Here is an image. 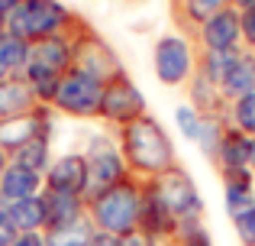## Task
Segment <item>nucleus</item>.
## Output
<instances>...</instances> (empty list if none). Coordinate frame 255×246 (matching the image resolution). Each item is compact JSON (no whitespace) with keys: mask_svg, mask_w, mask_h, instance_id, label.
<instances>
[{"mask_svg":"<svg viewBox=\"0 0 255 246\" xmlns=\"http://www.w3.org/2000/svg\"><path fill=\"white\" fill-rule=\"evenodd\" d=\"M45 246H87L94 237V224L91 217L78 224H68V227H58V230H45Z\"/></svg>","mask_w":255,"mask_h":246,"instance_id":"obj_27","label":"nucleus"},{"mask_svg":"<svg viewBox=\"0 0 255 246\" xmlns=\"http://www.w3.org/2000/svg\"><path fill=\"white\" fill-rule=\"evenodd\" d=\"M71 68L87 75V78H94V81H100V84H107L110 78L123 75V65H120L117 52H113L110 45H107V39L97 36L87 23L81 26V32L71 39Z\"/></svg>","mask_w":255,"mask_h":246,"instance_id":"obj_7","label":"nucleus"},{"mask_svg":"<svg viewBox=\"0 0 255 246\" xmlns=\"http://www.w3.org/2000/svg\"><path fill=\"white\" fill-rule=\"evenodd\" d=\"M71 39L75 36H49V39H39V42L29 45L23 78L29 81L36 101L45 104V107H52L58 81L71 71Z\"/></svg>","mask_w":255,"mask_h":246,"instance_id":"obj_3","label":"nucleus"},{"mask_svg":"<svg viewBox=\"0 0 255 246\" xmlns=\"http://www.w3.org/2000/svg\"><path fill=\"white\" fill-rule=\"evenodd\" d=\"M243 52H204V49H200L197 52V78H204V81H210V84H217V88H220L223 75L230 71V65L236 62Z\"/></svg>","mask_w":255,"mask_h":246,"instance_id":"obj_24","label":"nucleus"},{"mask_svg":"<svg viewBox=\"0 0 255 246\" xmlns=\"http://www.w3.org/2000/svg\"><path fill=\"white\" fill-rule=\"evenodd\" d=\"M13 246H45V237L42 234H19Z\"/></svg>","mask_w":255,"mask_h":246,"instance_id":"obj_36","label":"nucleus"},{"mask_svg":"<svg viewBox=\"0 0 255 246\" xmlns=\"http://www.w3.org/2000/svg\"><path fill=\"white\" fill-rule=\"evenodd\" d=\"M223 208L230 217L243 214V211L255 208V175L243 172V175L223 178Z\"/></svg>","mask_w":255,"mask_h":246,"instance_id":"obj_21","label":"nucleus"},{"mask_svg":"<svg viewBox=\"0 0 255 246\" xmlns=\"http://www.w3.org/2000/svg\"><path fill=\"white\" fill-rule=\"evenodd\" d=\"M16 227H13V224H0V246H13L16 243Z\"/></svg>","mask_w":255,"mask_h":246,"instance_id":"obj_35","label":"nucleus"},{"mask_svg":"<svg viewBox=\"0 0 255 246\" xmlns=\"http://www.w3.org/2000/svg\"><path fill=\"white\" fill-rule=\"evenodd\" d=\"M100 97H104V84L71 68L58 81L52 110H62L65 117H75V120H100Z\"/></svg>","mask_w":255,"mask_h":246,"instance_id":"obj_9","label":"nucleus"},{"mask_svg":"<svg viewBox=\"0 0 255 246\" xmlns=\"http://www.w3.org/2000/svg\"><path fill=\"white\" fill-rule=\"evenodd\" d=\"M230 6H233V0H181L174 6V16H178V23L187 32H197L207 19H213L217 13L230 10Z\"/></svg>","mask_w":255,"mask_h":246,"instance_id":"obj_22","label":"nucleus"},{"mask_svg":"<svg viewBox=\"0 0 255 246\" xmlns=\"http://www.w3.org/2000/svg\"><path fill=\"white\" fill-rule=\"evenodd\" d=\"M36 107H39V101H36V94H32L29 81L23 75H10V78L0 81V120L29 114Z\"/></svg>","mask_w":255,"mask_h":246,"instance_id":"obj_18","label":"nucleus"},{"mask_svg":"<svg viewBox=\"0 0 255 246\" xmlns=\"http://www.w3.org/2000/svg\"><path fill=\"white\" fill-rule=\"evenodd\" d=\"M249 169H252V175H255V136H252V159H249Z\"/></svg>","mask_w":255,"mask_h":246,"instance_id":"obj_42","label":"nucleus"},{"mask_svg":"<svg viewBox=\"0 0 255 246\" xmlns=\"http://www.w3.org/2000/svg\"><path fill=\"white\" fill-rule=\"evenodd\" d=\"M204 123H207V120H204V117H200V114H197V110H194L187 101L174 107V126H178V133L187 139V143L197 146L200 133H204Z\"/></svg>","mask_w":255,"mask_h":246,"instance_id":"obj_29","label":"nucleus"},{"mask_svg":"<svg viewBox=\"0 0 255 246\" xmlns=\"http://www.w3.org/2000/svg\"><path fill=\"white\" fill-rule=\"evenodd\" d=\"M152 188H155V195L162 198L165 208L171 211L174 221H184V217H204V198H200L194 178L187 175L181 165L171 169V172H165L162 178H155Z\"/></svg>","mask_w":255,"mask_h":246,"instance_id":"obj_10","label":"nucleus"},{"mask_svg":"<svg viewBox=\"0 0 255 246\" xmlns=\"http://www.w3.org/2000/svg\"><path fill=\"white\" fill-rule=\"evenodd\" d=\"M139 230L152 237L155 243H171L178 240V221L171 217V211L162 204V198L155 195L152 182H142V204H139Z\"/></svg>","mask_w":255,"mask_h":246,"instance_id":"obj_13","label":"nucleus"},{"mask_svg":"<svg viewBox=\"0 0 255 246\" xmlns=\"http://www.w3.org/2000/svg\"><path fill=\"white\" fill-rule=\"evenodd\" d=\"M19 3H23V0H0V29L6 26V16H10V13L16 10Z\"/></svg>","mask_w":255,"mask_h":246,"instance_id":"obj_37","label":"nucleus"},{"mask_svg":"<svg viewBox=\"0 0 255 246\" xmlns=\"http://www.w3.org/2000/svg\"><path fill=\"white\" fill-rule=\"evenodd\" d=\"M187 104H191L204 120H226V110H230V104L220 94L217 84L204 81V78H197V75L187 84Z\"/></svg>","mask_w":255,"mask_h":246,"instance_id":"obj_19","label":"nucleus"},{"mask_svg":"<svg viewBox=\"0 0 255 246\" xmlns=\"http://www.w3.org/2000/svg\"><path fill=\"white\" fill-rule=\"evenodd\" d=\"M174 246H213V240H210V234H200V237H191V240H181V243H174Z\"/></svg>","mask_w":255,"mask_h":246,"instance_id":"obj_38","label":"nucleus"},{"mask_svg":"<svg viewBox=\"0 0 255 246\" xmlns=\"http://www.w3.org/2000/svg\"><path fill=\"white\" fill-rule=\"evenodd\" d=\"M249 52H252V55H255V49H249Z\"/></svg>","mask_w":255,"mask_h":246,"instance_id":"obj_46","label":"nucleus"},{"mask_svg":"<svg viewBox=\"0 0 255 246\" xmlns=\"http://www.w3.org/2000/svg\"><path fill=\"white\" fill-rule=\"evenodd\" d=\"M10 162H16V165H23V169H32V172H39V175H45V172H49V165H52L49 136L32 139L29 146H23L19 152H13V156H10Z\"/></svg>","mask_w":255,"mask_h":246,"instance_id":"obj_26","label":"nucleus"},{"mask_svg":"<svg viewBox=\"0 0 255 246\" xmlns=\"http://www.w3.org/2000/svg\"><path fill=\"white\" fill-rule=\"evenodd\" d=\"M233 221V230H236V240L239 246H255V208L243 211V214L230 217Z\"/></svg>","mask_w":255,"mask_h":246,"instance_id":"obj_31","label":"nucleus"},{"mask_svg":"<svg viewBox=\"0 0 255 246\" xmlns=\"http://www.w3.org/2000/svg\"><path fill=\"white\" fill-rule=\"evenodd\" d=\"M233 6L236 10H249V6H255V0H233Z\"/></svg>","mask_w":255,"mask_h":246,"instance_id":"obj_40","label":"nucleus"},{"mask_svg":"<svg viewBox=\"0 0 255 246\" xmlns=\"http://www.w3.org/2000/svg\"><path fill=\"white\" fill-rule=\"evenodd\" d=\"M252 91H255V55L246 49L243 55L230 65V71L223 75V81H220V94L226 97V104H233V101H239V97L252 94Z\"/></svg>","mask_w":255,"mask_h":246,"instance_id":"obj_20","label":"nucleus"},{"mask_svg":"<svg viewBox=\"0 0 255 246\" xmlns=\"http://www.w3.org/2000/svg\"><path fill=\"white\" fill-rule=\"evenodd\" d=\"M45 201V230H58L78 224L87 217V201L78 195H62V191H42Z\"/></svg>","mask_w":255,"mask_h":246,"instance_id":"obj_17","label":"nucleus"},{"mask_svg":"<svg viewBox=\"0 0 255 246\" xmlns=\"http://www.w3.org/2000/svg\"><path fill=\"white\" fill-rule=\"evenodd\" d=\"M226 123H230L233 130L246 133V136H255V91L230 104V110H226Z\"/></svg>","mask_w":255,"mask_h":246,"instance_id":"obj_28","label":"nucleus"},{"mask_svg":"<svg viewBox=\"0 0 255 246\" xmlns=\"http://www.w3.org/2000/svg\"><path fill=\"white\" fill-rule=\"evenodd\" d=\"M194 36L200 39V49H204V52H243L246 49L236 6H230V10L217 13L213 19H207Z\"/></svg>","mask_w":255,"mask_h":246,"instance_id":"obj_12","label":"nucleus"},{"mask_svg":"<svg viewBox=\"0 0 255 246\" xmlns=\"http://www.w3.org/2000/svg\"><path fill=\"white\" fill-rule=\"evenodd\" d=\"M139 204H142V182L129 175L113 188L87 198V217L94 230L123 237L139 227Z\"/></svg>","mask_w":255,"mask_h":246,"instance_id":"obj_4","label":"nucleus"},{"mask_svg":"<svg viewBox=\"0 0 255 246\" xmlns=\"http://www.w3.org/2000/svg\"><path fill=\"white\" fill-rule=\"evenodd\" d=\"M171 3H174V6H178V3H181V0H171Z\"/></svg>","mask_w":255,"mask_h":246,"instance_id":"obj_45","label":"nucleus"},{"mask_svg":"<svg viewBox=\"0 0 255 246\" xmlns=\"http://www.w3.org/2000/svg\"><path fill=\"white\" fill-rule=\"evenodd\" d=\"M49 114H52V107L39 104L29 114L0 120V149H3L6 156H13V152H19L23 146H29L32 139L49 136Z\"/></svg>","mask_w":255,"mask_h":246,"instance_id":"obj_11","label":"nucleus"},{"mask_svg":"<svg viewBox=\"0 0 255 246\" xmlns=\"http://www.w3.org/2000/svg\"><path fill=\"white\" fill-rule=\"evenodd\" d=\"M81 26H84L81 19L75 13H68L58 0H23L6 16L3 29L32 45V42L49 39V36H78Z\"/></svg>","mask_w":255,"mask_h":246,"instance_id":"obj_2","label":"nucleus"},{"mask_svg":"<svg viewBox=\"0 0 255 246\" xmlns=\"http://www.w3.org/2000/svg\"><path fill=\"white\" fill-rule=\"evenodd\" d=\"M0 224H10V201L0 198Z\"/></svg>","mask_w":255,"mask_h":246,"instance_id":"obj_39","label":"nucleus"},{"mask_svg":"<svg viewBox=\"0 0 255 246\" xmlns=\"http://www.w3.org/2000/svg\"><path fill=\"white\" fill-rule=\"evenodd\" d=\"M152 71L165 88H187L197 75V55L184 32H165L152 45Z\"/></svg>","mask_w":255,"mask_h":246,"instance_id":"obj_5","label":"nucleus"},{"mask_svg":"<svg viewBox=\"0 0 255 246\" xmlns=\"http://www.w3.org/2000/svg\"><path fill=\"white\" fill-rule=\"evenodd\" d=\"M120 246H155V240H152L145 230H129V234H123L120 237Z\"/></svg>","mask_w":255,"mask_h":246,"instance_id":"obj_33","label":"nucleus"},{"mask_svg":"<svg viewBox=\"0 0 255 246\" xmlns=\"http://www.w3.org/2000/svg\"><path fill=\"white\" fill-rule=\"evenodd\" d=\"M3 78H10V75H6V71H3V68H0V81H3Z\"/></svg>","mask_w":255,"mask_h":246,"instance_id":"obj_43","label":"nucleus"},{"mask_svg":"<svg viewBox=\"0 0 255 246\" xmlns=\"http://www.w3.org/2000/svg\"><path fill=\"white\" fill-rule=\"evenodd\" d=\"M249 159H252V136H246V133H239V130H233V126H226L223 143H220L217 159H213L217 172H220L223 178L243 175V172H252V169H249Z\"/></svg>","mask_w":255,"mask_h":246,"instance_id":"obj_15","label":"nucleus"},{"mask_svg":"<svg viewBox=\"0 0 255 246\" xmlns=\"http://www.w3.org/2000/svg\"><path fill=\"white\" fill-rule=\"evenodd\" d=\"M26 58H29V42L10 36L6 29H0V68L6 75H23Z\"/></svg>","mask_w":255,"mask_h":246,"instance_id":"obj_25","label":"nucleus"},{"mask_svg":"<svg viewBox=\"0 0 255 246\" xmlns=\"http://www.w3.org/2000/svg\"><path fill=\"white\" fill-rule=\"evenodd\" d=\"M239 26H243V45L246 49H255V6L239 10Z\"/></svg>","mask_w":255,"mask_h":246,"instance_id":"obj_32","label":"nucleus"},{"mask_svg":"<svg viewBox=\"0 0 255 246\" xmlns=\"http://www.w3.org/2000/svg\"><path fill=\"white\" fill-rule=\"evenodd\" d=\"M117 143H120V152H123L126 172L132 178H139V182H155L165 172L181 165L168 130L152 114L139 117L136 123L123 126V130H117Z\"/></svg>","mask_w":255,"mask_h":246,"instance_id":"obj_1","label":"nucleus"},{"mask_svg":"<svg viewBox=\"0 0 255 246\" xmlns=\"http://www.w3.org/2000/svg\"><path fill=\"white\" fill-rule=\"evenodd\" d=\"M149 114V104H145V94L139 91V84L132 81L129 75H117L104 84V97H100V120L123 130V126L136 123L139 117Z\"/></svg>","mask_w":255,"mask_h":246,"instance_id":"obj_8","label":"nucleus"},{"mask_svg":"<svg viewBox=\"0 0 255 246\" xmlns=\"http://www.w3.org/2000/svg\"><path fill=\"white\" fill-rule=\"evenodd\" d=\"M45 191V175H39V172L32 169H23V165L10 162L3 169V175H0V198L10 204L16 201H26V198H36Z\"/></svg>","mask_w":255,"mask_h":246,"instance_id":"obj_16","label":"nucleus"},{"mask_svg":"<svg viewBox=\"0 0 255 246\" xmlns=\"http://www.w3.org/2000/svg\"><path fill=\"white\" fill-rule=\"evenodd\" d=\"M155 246H171V243H155Z\"/></svg>","mask_w":255,"mask_h":246,"instance_id":"obj_44","label":"nucleus"},{"mask_svg":"<svg viewBox=\"0 0 255 246\" xmlns=\"http://www.w3.org/2000/svg\"><path fill=\"white\" fill-rule=\"evenodd\" d=\"M6 165H10V156H6V152L0 149V175H3V169H6Z\"/></svg>","mask_w":255,"mask_h":246,"instance_id":"obj_41","label":"nucleus"},{"mask_svg":"<svg viewBox=\"0 0 255 246\" xmlns=\"http://www.w3.org/2000/svg\"><path fill=\"white\" fill-rule=\"evenodd\" d=\"M84 162H87V198L100 195V191L113 188V185H120L123 178H129V172H126V162H123V152H120V143L110 136H104V133H97V136H91V143H87L84 149Z\"/></svg>","mask_w":255,"mask_h":246,"instance_id":"obj_6","label":"nucleus"},{"mask_svg":"<svg viewBox=\"0 0 255 246\" xmlns=\"http://www.w3.org/2000/svg\"><path fill=\"white\" fill-rule=\"evenodd\" d=\"M226 120H207L204 123V133H200V139H197V149L204 152L207 159H217V149H220V143H223V133H226Z\"/></svg>","mask_w":255,"mask_h":246,"instance_id":"obj_30","label":"nucleus"},{"mask_svg":"<svg viewBox=\"0 0 255 246\" xmlns=\"http://www.w3.org/2000/svg\"><path fill=\"white\" fill-rule=\"evenodd\" d=\"M87 246H120V237L104 234V230H94V237H91V243H87Z\"/></svg>","mask_w":255,"mask_h":246,"instance_id":"obj_34","label":"nucleus"},{"mask_svg":"<svg viewBox=\"0 0 255 246\" xmlns=\"http://www.w3.org/2000/svg\"><path fill=\"white\" fill-rule=\"evenodd\" d=\"M10 224L16 234H45V201L42 195L10 204Z\"/></svg>","mask_w":255,"mask_h":246,"instance_id":"obj_23","label":"nucleus"},{"mask_svg":"<svg viewBox=\"0 0 255 246\" xmlns=\"http://www.w3.org/2000/svg\"><path fill=\"white\" fill-rule=\"evenodd\" d=\"M45 191H62V195H87V162L84 152H65L52 159L45 172Z\"/></svg>","mask_w":255,"mask_h":246,"instance_id":"obj_14","label":"nucleus"}]
</instances>
